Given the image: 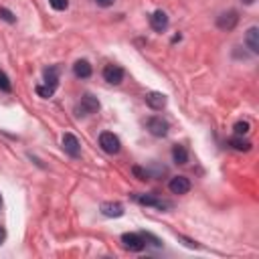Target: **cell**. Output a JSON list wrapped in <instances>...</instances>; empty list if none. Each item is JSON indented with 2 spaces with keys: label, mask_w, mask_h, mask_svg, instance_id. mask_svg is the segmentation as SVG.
Masks as SVG:
<instances>
[{
  "label": "cell",
  "mask_w": 259,
  "mask_h": 259,
  "mask_svg": "<svg viewBox=\"0 0 259 259\" xmlns=\"http://www.w3.org/2000/svg\"><path fill=\"white\" fill-rule=\"evenodd\" d=\"M132 172H134V174H136L140 180H148V178H150L148 170H144V168H140V166H134V168H132Z\"/></svg>",
  "instance_id": "obj_23"
},
{
  "label": "cell",
  "mask_w": 259,
  "mask_h": 259,
  "mask_svg": "<svg viewBox=\"0 0 259 259\" xmlns=\"http://www.w3.org/2000/svg\"><path fill=\"white\" fill-rule=\"evenodd\" d=\"M148 130H150V134H152V136L164 138V136H168L170 126H168L166 120H162V118L156 116V118H150V120H148Z\"/></svg>",
  "instance_id": "obj_4"
},
{
  "label": "cell",
  "mask_w": 259,
  "mask_h": 259,
  "mask_svg": "<svg viewBox=\"0 0 259 259\" xmlns=\"http://www.w3.org/2000/svg\"><path fill=\"white\" fill-rule=\"evenodd\" d=\"M172 160H174L176 164H186L188 162V152H186V148L182 144H176L174 148H172Z\"/></svg>",
  "instance_id": "obj_16"
},
{
  "label": "cell",
  "mask_w": 259,
  "mask_h": 259,
  "mask_svg": "<svg viewBox=\"0 0 259 259\" xmlns=\"http://www.w3.org/2000/svg\"><path fill=\"white\" fill-rule=\"evenodd\" d=\"M97 110H99V101H97V97L91 95V93H85V95L81 97V101L77 103V116H91V114H95Z\"/></svg>",
  "instance_id": "obj_1"
},
{
  "label": "cell",
  "mask_w": 259,
  "mask_h": 259,
  "mask_svg": "<svg viewBox=\"0 0 259 259\" xmlns=\"http://www.w3.org/2000/svg\"><path fill=\"white\" fill-rule=\"evenodd\" d=\"M249 130H251L249 122H237V124L233 126L235 136H245V134H249Z\"/></svg>",
  "instance_id": "obj_18"
},
{
  "label": "cell",
  "mask_w": 259,
  "mask_h": 259,
  "mask_svg": "<svg viewBox=\"0 0 259 259\" xmlns=\"http://www.w3.org/2000/svg\"><path fill=\"white\" fill-rule=\"evenodd\" d=\"M63 150L67 152L69 156H73V158H77L79 154H81V146H79V140L73 136V134H65L63 136Z\"/></svg>",
  "instance_id": "obj_8"
},
{
  "label": "cell",
  "mask_w": 259,
  "mask_h": 259,
  "mask_svg": "<svg viewBox=\"0 0 259 259\" xmlns=\"http://www.w3.org/2000/svg\"><path fill=\"white\" fill-rule=\"evenodd\" d=\"M0 207H2V199H0Z\"/></svg>",
  "instance_id": "obj_28"
},
{
  "label": "cell",
  "mask_w": 259,
  "mask_h": 259,
  "mask_svg": "<svg viewBox=\"0 0 259 259\" xmlns=\"http://www.w3.org/2000/svg\"><path fill=\"white\" fill-rule=\"evenodd\" d=\"M0 18L2 20H6V23H16V18H14V14L10 12V10H6V8H0Z\"/></svg>",
  "instance_id": "obj_22"
},
{
  "label": "cell",
  "mask_w": 259,
  "mask_h": 259,
  "mask_svg": "<svg viewBox=\"0 0 259 259\" xmlns=\"http://www.w3.org/2000/svg\"><path fill=\"white\" fill-rule=\"evenodd\" d=\"M122 243H124V247L130 249V251H142V249L146 247V243H144V239H142L140 233H124V235H122Z\"/></svg>",
  "instance_id": "obj_5"
},
{
  "label": "cell",
  "mask_w": 259,
  "mask_h": 259,
  "mask_svg": "<svg viewBox=\"0 0 259 259\" xmlns=\"http://www.w3.org/2000/svg\"><path fill=\"white\" fill-rule=\"evenodd\" d=\"M103 79L107 83H112V85H120L122 79H124V69L120 67V65H107V67L103 69Z\"/></svg>",
  "instance_id": "obj_7"
},
{
  "label": "cell",
  "mask_w": 259,
  "mask_h": 259,
  "mask_svg": "<svg viewBox=\"0 0 259 259\" xmlns=\"http://www.w3.org/2000/svg\"><path fill=\"white\" fill-rule=\"evenodd\" d=\"M150 27H152L156 33H164L168 29V14L164 10H156L152 16H150Z\"/></svg>",
  "instance_id": "obj_10"
},
{
  "label": "cell",
  "mask_w": 259,
  "mask_h": 259,
  "mask_svg": "<svg viewBox=\"0 0 259 259\" xmlns=\"http://www.w3.org/2000/svg\"><path fill=\"white\" fill-rule=\"evenodd\" d=\"M0 89H2V91H10V81H8L6 73H2V71H0Z\"/></svg>",
  "instance_id": "obj_24"
},
{
  "label": "cell",
  "mask_w": 259,
  "mask_h": 259,
  "mask_svg": "<svg viewBox=\"0 0 259 259\" xmlns=\"http://www.w3.org/2000/svg\"><path fill=\"white\" fill-rule=\"evenodd\" d=\"M116 2V0H95V4L97 6H103V8H107V6H112Z\"/></svg>",
  "instance_id": "obj_25"
},
{
  "label": "cell",
  "mask_w": 259,
  "mask_h": 259,
  "mask_svg": "<svg viewBox=\"0 0 259 259\" xmlns=\"http://www.w3.org/2000/svg\"><path fill=\"white\" fill-rule=\"evenodd\" d=\"M142 235V239L146 245H152V247H162V241L158 239V237H154L152 233H140Z\"/></svg>",
  "instance_id": "obj_19"
},
{
  "label": "cell",
  "mask_w": 259,
  "mask_h": 259,
  "mask_svg": "<svg viewBox=\"0 0 259 259\" xmlns=\"http://www.w3.org/2000/svg\"><path fill=\"white\" fill-rule=\"evenodd\" d=\"M49 4L55 8V10H65L69 6V0H49Z\"/></svg>",
  "instance_id": "obj_21"
},
{
  "label": "cell",
  "mask_w": 259,
  "mask_h": 259,
  "mask_svg": "<svg viewBox=\"0 0 259 259\" xmlns=\"http://www.w3.org/2000/svg\"><path fill=\"white\" fill-rule=\"evenodd\" d=\"M45 85L57 89V85H59V67H47L45 69Z\"/></svg>",
  "instance_id": "obj_17"
},
{
  "label": "cell",
  "mask_w": 259,
  "mask_h": 259,
  "mask_svg": "<svg viewBox=\"0 0 259 259\" xmlns=\"http://www.w3.org/2000/svg\"><path fill=\"white\" fill-rule=\"evenodd\" d=\"M99 146H101L103 152H107V154H118L122 144H120V138L114 136L112 132H101L99 134Z\"/></svg>",
  "instance_id": "obj_2"
},
{
  "label": "cell",
  "mask_w": 259,
  "mask_h": 259,
  "mask_svg": "<svg viewBox=\"0 0 259 259\" xmlns=\"http://www.w3.org/2000/svg\"><path fill=\"white\" fill-rule=\"evenodd\" d=\"M134 199H136L140 205L154 207V209H160V211H164V209H170V207H172L168 201L158 199V197H154V194H134Z\"/></svg>",
  "instance_id": "obj_3"
},
{
  "label": "cell",
  "mask_w": 259,
  "mask_h": 259,
  "mask_svg": "<svg viewBox=\"0 0 259 259\" xmlns=\"http://www.w3.org/2000/svg\"><path fill=\"white\" fill-rule=\"evenodd\" d=\"M101 213L105 215V217H112V219H118L124 215V205L120 203H103L101 205Z\"/></svg>",
  "instance_id": "obj_13"
},
{
  "label": "cell",
  "mask_w": 259,
  "mask_h": 259,
  "mask_svg": "<svg viewBox=\"0 0 259 259\" xmlns=\"http://www.w3.org/2000/svg\"><path fill=\"white\" fill-rule=\"evenodd\" d=\"M168 188L172 194H186L190 190V180L186 176H174L168 182Z\"/></svg>",
  "instance_id": "obj_9"
},
{
  "label": "cell",
  "mask_w": 259,
  "mask_h": 259,
  "mask_svg": "<svg viewBox=\"0 0 259 259\" xmlns=\"http://www.w3.org/2000/svg\"><path fill=\"white\" fill-rule=\"evenodd\" d=\"M37 93H39L41 97H51V95L55 93V89L49 87V85H37Z\"/></svg>",
  "instance_id": "obj_20"
},
{
  "label": "cell",
  "mask_w": 259,
  "mask_h": 259,
  "mask_svg": "<svg viewBox=\"0 0 259 259\" xmlns=\"http://www.w3.org/2000/svg\"><path fill=\"white\" fill-rule=\"evenodd\" d=\"M237 23H239V14H237L235 10H229V12H223L219 18H217V27L221 31H233L237 27Z\"/></svg>",
  "instance_id": "obj_6"
},
{
  "label": "cell",
  "mask_w": 259,
  "mask_h": 259,
  "mask_svg": "<svg viewBox=\"0 0 259 259\" xmlns=\"http://www.w3.org/2000/svg\"><path fill=\"white\" fill-rule=\"evenodd\" d=\"M73 73H75L77 79H87V77H91V65H89V61H85V59L75 61Z\"/></svg>",
  "instance_id": "obj_12"
},
{
  "label": "cell",
  "mask_w": 259,
  "mask_h": 259,
  "mask_svg": "<svg viewBox=\"0 0 259 259\" xmlns=\"http://www.w3.org/2000/svg\"><path fill=\"white\" fill-rule=\"evenodd\" d=\"M243 2H245V4H253V2H255V0H243Z\"/></svg>",
  "instance_id": "obj_27"
},
{
  "label": "cell",
  "mask_w": 259,
  "mask_h": 259,
  "mask_svg": "<svg viewBox=\"0 0 259 259\" xmlns=\"http://www.w3.org/2000/svg\"><path fill=\"white\" fill-rule=\"evenodd\" d=\"M146 103L152 107V110H162V107L166 105V95L164 93H160V91H150V93H146Z\"/></svg>",
  "instance_id": "obj_11"
},
{
  "label": "cell",
  "mask_w": 259,
  "mask_h": 259,
  "mask_svg": "<svg viewBox=\"0 0 259 259\" xmlns=\"http://www.w3.org/2000/svg\"><path fill=\"white\" fill-rule=\"evenodd\" d=\"M245 43L251 53H259V29L257 27H251L245 35Z\"/></svg>",
  "instance_id": "obj_14"
},
{
  "label": "cell",
  "mask_w": 259,
  "mask_h": 259,
  "mask_svg": "<svg viewBox=\"0 0 259 259\" xmlns=\"http://www.w3.org/2000/svg\"><path fill=\"white\" fill-rule=\"evenodd\" d=\"M229 146H231L233 150H237V152H249V150H251V142L245 140L243 136H233V138H229Z\"/></svg>",
  "instance_id": "obj_15"
},
{
  "label": "cell",
  "mask_w": 259,
  "mask_h": 259,
  "mask_svg": "<svg viewBox=\"0 0 259 259\" xmlns=\"http://www.w3.org/2000/svg\"><path fill=\"white\" fill-rule=\"evenodd\" d=\"M4 239H6V231H4V227L0 225V245L4 243Z\"/></svg>",
  "instance_id": "obj_26"
}]
</instances>
